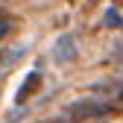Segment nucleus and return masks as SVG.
<instances>
[{"label": "nucleus", "instance_id": "4", "mask_svg": "<svg viewBox=\"0 0 123 123\" xmlns=\"http://www.w3.org/2000/svg\"><path fill=\"white\" fill-rule=\"evenodd\" d=\"M21 53H24V47H18V50H9V53H3V62L9 65L12 59H21Z\"/></svg>", "mask_w": 123, "mask_h": 123}, {"label": "nucleus", "instance_id": "6", "mask_svg": "<svg viewBox=\"0 0 123 123\" xmlns=\"http://www.w3.org/2000/svg\"><path fill=\"white\" fill-rule=\"evenodd\" d=\"M6 32H9V24H6V21H0V38H3Z\"/></svg>", "mask_w": 123, "mask_h": 123}, {"label": "nucleus", "instance_id": "2", "mask_svg": "<svg viewBox=\"0 0 123 123\" xmlns=\"http://www.w3.org/2000/svg\"><path fill=\"white\" fill-rule=\"evenodd\" d=\"M38 85H41V73H29L26 79H24V85H21V91H18V103H26Z\"/></svg>", "mask_w": 123, "mask_h": 123}, {"label": "nucleus", "instance_id": "1", "mask_svg": "<svg viewBox=\"0 0 123 123\" xmlns=\"http://www.w3.org/2000/svg\"><path fill=\"white\" fill-rule=\"evenodd\" d=\"M76 56V47H73V38L70 35H62L56 41V62H70Z\"/></svg>", "mask_w": 123, "mask_h": 123}, {"label": "nucleus", "instance_id": "5", "mask_svg": "<svg viewBox=\"0 0 123 123\" xmlns=\"http://www.w3.org/2000/svg\"><path fill=\"white\" fill-rule=\"evenodd\" d=\"M105 24H109V26H117V24H120V18H117L114 12H109V15H105Z\"/></svg>", "mask_w": 123, "mask_h": 123}, {"label": "nucleus", "instance_id": "3", "mask_svg": "<svg viewBox=\"0 0 123 123\" xmlns=\"http://www.w3.org/2000/svg\"><path fill=\"white\" fill-rule=\"evenodd\" d=\"M73 114H79V117H100L105 114V105H97V103H79V105H73Z\"/></svg>", "mask_w": 123, "mask_h": 123}]
</instances>
